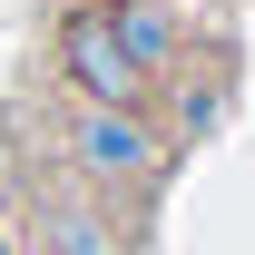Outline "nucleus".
Segmentation results:
<instances>
[{
    "instance_id": "f257e3e1",
    "label": "nucleus",
    "mask_w": 255,
    "mask_h": 255,
    "mask_svg": "<svg viewBox=\"0 0 255 255\" xmlns=\"http://www.w3.org/2000/svg\"><path fill=\"white\" fill-rule=\"evenodd\" d=\"M167 128L157 118H137V108H89V98H69V118H59V167H69V187H89V196H147L167 177Z\"/></svg>"
},
{
    "instance_id": "0eeeda50",
    "label": "nucleus",
    "mask_w": 255,
    "mask_h": 255,
    "mask_svg": "<svg viewBox=\"0 0 255 255\" xmlns=\"http://www.w3.org/2000/svg\"><path fill=\"white\" fill-rule=\"evenodd\" d=\"M187 10H206V0H187Z\"/></svg>"
},
{
    "instance_id": "20e7f679",
    "label": "nucleus",
    "mask_w": 255,
    "mask_h": 255,
    "mask_svg": "<svg viewBox=\"0 0 255 255\" xmlns=\"http://www.w3.org/2000/svg\"><path fill=\"white\" fill-rule=\"evenodd\" d=\"M157 108H147V118L167 128V147H196V137H216V118H226V89H236V79H226V59L206 69V59H187V69H167L157 79Z\"/></svg>"
},
{
    "instance_id": "423d86ee",
    "label": "nucleus",
    "mask_w": 255,
    "mask_h": 255,
    "mask_svg": "<svg viewBox=\"0 0 255 255\" xmlns=\"http://www.w3.org/2000/svg\"><path fill=\"white\" fill-rule=\"evenodd\" d=\"M0 255H30V246H20V236H10V226H0Z\"/></svg>"
},
{
    "instance_id": "f03ea898",
    "label": "nucleus",
    "mask_w": 255,
    "mask_h": 255,
    "mask_svg": "<svg viewBox=\"0 0 255 255\" xmlns=\"http://www.w3.org/2000/svg\"><path fill=\"white\" fill-rule=\"evenodd\" d=\"M49 69H59L69 98H89V108H157V79L128 59L118 39H108V20H98V0H69L59 20H49Z\"/></svg>"
},
{
    "instance_id": "39448f33",
    "label": "nucleus",
    "mask_w": 255,
    "mask_h": 255,
    "mask_svg": "<svg viewBox=\"0 0 255 255\" xmlns=\"http://www.w3.org/2000/svg\"><path fill=\"white\" fill-rule=\"evenodd\" d=\"M20 246H30V255H118V246H108V226H98V196L69 187V177L30 206V236H20Z\"/></svg>"
},
{
    "instance_id": "7ed1b4c3",
    "label": "nucleus",
    "mask_w": 255,
    "mask_h": 255,
    "mask_svg": "<svg viewBox=\"0 0 255 255\" xmlns=\"http://www.w3.org/2000/svg\"><path fill=\"white\" fill-rule=\"evenodd\" d=\"M98 20H108V39H118L147 79H167V69H187L196 49H206L187 0H98Z\"/></svg>"
}]
</instances>
